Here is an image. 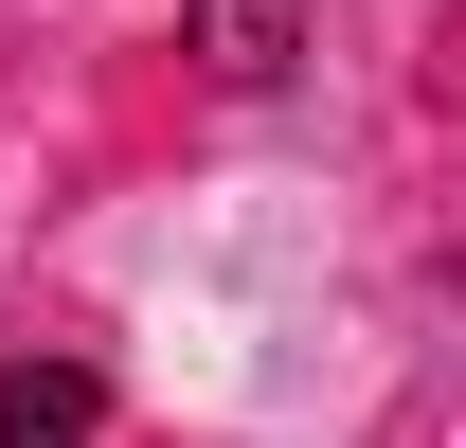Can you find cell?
Instances as JSON below:
<instances>
[{"mask_svg":"<svg viewBox=\"0 0 466 448\" xmlns=\"http://www.w3.org/2000/svg\"><path fill=\"white\" fill-rule=\"evenodd\" d=\"M179 55L216 72V90H288V55H305V0H198V18H179Z\"/></svg>","mask_w":466,"mask_h":448,"instance_id":"6da1fadb","label":"cell"},{"mask_svg":"<svg viewBox=\"0 0 466 448\" xmlns=\"http://www.w3.org/2000/svg\"><path fill=\"white\" fill-rule=\"evenodd\" d=\"M108 431V377H90V359H18V377H0V448H90Z\"/></svg>","mask_w":466,"mask_h":448,"instance_id":"7a4b0ae2","label":"cell"}]
</instances>
